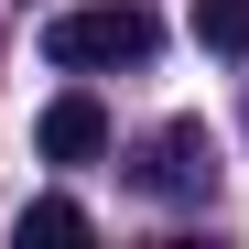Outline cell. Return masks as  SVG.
I'll return each instance as SVG.
<instances>
[{"instance_id": "6da1fadb", "label": "cell", "mask_w": 249, "mask_h": 249, "mask_svg": "<svg viewBox=\"0 0 249 249\" xmlns=\"http://www.w3.org/2000/svg\"><path fill=\"white\" fill-rule=\"evenodd\" d=\"M162 44V22L141 11V0H87V11H54L44 22V54L65 76H98V65H152Z\"/></svg>"}, {"instance_id": "7a4b0ae2", "label": "cell", "mask_w": 249, "mask_h": 249, "mask_svg": "<svg viewBox=\"0 0 249 249\" xmlns=\"http://www.w3.org/2000/svg\"><path fill=\"white\" fill-rule=\"evenodd\" d=\"M141 184H152V195H206V184H217V162H206V130H195V119H174V130L152 141Z\"/></svg>"}, {"instance_id": "3957f363", "label": "cell", "mask_w": 249, "mask_h": 249, "mask_svg": "<svg viewBox=\"0 0 249 249\" xmlns=\"http://www.w3.org/2000/svg\"><path fill=\"white\" fill-rule=\"evenodd\" d=\"M108 152V108L87 98V87H65L54 108H44V162H98Z\"/></svg>"}, {"instance_id": "277c9868", "label": "cell", "mask_w": 249, "mask_h": 249, "mask_svg": "<svg viewBox=\"0 0 249 249\" xmlns=\"http://www.w3.org/2000/svg\"><path fill=\"white\" fill-rule=\"evenodd\" d=\"M195 44L206 54H249V0H195Z\"/></svg>"}, {"instance_id": "5b68a950", "label": "cell", "mask_w": 249, "mask_h": 249, "mask_svg": "<svg viewBox=\"0 0 249 249\" xmlns=\"http://www.w3.org/2000/svg\"><path fill=\"white\" fill-rule=\"evenodd\" d=\"M33 238H87V206H76V195H33L22 206V249Z\"/></svg>"}]
</instances>
